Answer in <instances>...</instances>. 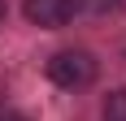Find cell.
I'll return each instance as SVG.
<instances>
[{
    "label": "cell",
    "mask_w": 126,
    "mask_h": 121,
    "mask_svg": "<svg viewBox=\"0 0 126 121\" xmlns=\"http://www.w3.org/2000/svg\"><path fill=\"white\" fill-rule=\"evenodd\" d=\"M44 73H48V82L61 86V91H83V86H91L100 78V60L91 56L87 48H61V52L48 56Z\"/></svg>",
    "instance_id": "cell-1"
},
{
    "label": "cell",
    "mask_w": 126,
    "mask_h": 121,
    "mask_svg": "<svg viewBox=\"0 0 126 121\" xmlns=\"http://www.w3.org/2000/svg\"><path fill=\"white\" fill-rule=\"evenodd\" d=\"M4 17H9V4H4V0H0V26H4Z\"/></svg>",
    "instance_id": "cell-5"
},
{
    "label": "cell",
    "mask_w": 126,
    "mask_h": 121,
    "mask_svg": "<svg viewBox=\"0 0 126 121\" xmlns=\"http://www.w3.org/2000/svg\"><path fill=\"white\" fill-rule=\"evenodd\" d=\"M22 13H26V22H31V26L61 30V26H70V22H74L78 4H74V0H26V4H22Z\"/></svg>",
    "instance_id": "cell-2"
},
{
    "label": "cell",
    "mask_w": 126,
    "mask_h": 121,
    "mask_svg": "<svg viewBox=\"0 0 126 121\" xmlns=\"http://www.w3.org/2000/svg\"><path fill=\"white\" fill-rule=\"evenodd\" d=\"M78 13H91V17H104V13H113L122 0H74Z\"/></svg>",
    "instance_id": "cell-4"
},
{
    "label": "cell",
    "mask_w": 126,
    "mask_h": 121,
    "mask_svg": "<svg viewBox=\"0 0 126 121\" xmlns=\"http://www.w3.org/2000/svg\"><path fill=\"white\" fill-rule=\"evenodd\" d=\"M100 117H104V121H126V86H117V91H109V95H104Z\"/></svg>",
    "instance_id": "cell-3"
}]
</instances>
